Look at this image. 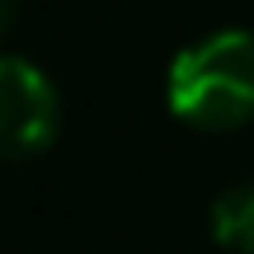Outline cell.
Here are the masks:
<instances>
[{"label":"cell","mask_w":254,"mask_h":254,"mask_svg":"<svg viewBox=\"0 0 254 254\" xmlns=\"http://www.w3.org/2000/svg\"><path fill=\"white\" fill-rule=\"evenodd\" d=\"M170 104L198 127L254 118V28H217L170 62Z\"/></svg>","instance_id":"1"},{"label":"cell","mask_w":254,"mask_h":254,"mask_svg":"<svg viewBox=\"0 0 254 254\" xmlns=\"http://www.w3.org/2000/svg\"><path fill=\"white\" fill-rule=\"evenodd\" d=\"M62 99L52 75L19 52H0V160L43 151L57 136Z\"/></svg>","instance_id":"2"},{"label":"cell","mask_w":254,"mask_h":254,"mask_svg":"<svg viewBox=\"0 0 254 254\" xmlns=\"http://www.w3.org/2000/svg\"><path fill=\"white\" fill-rule=\"evenodd\" d=\"M212 231L221 245L254 254V179L245 184H226L212 198Z\"/></svg>","instance_id":"3"},{"label":"cell","mask_w":254,"mask_h":254,"mask_svg":"<svg viewBox=\"0 0 254 254\" xmlns=\"http://www.w3.org/2000/svg\"><path fill=\"white\" fill-rule=\"evenodd\" d=\"M14 5H19V0H0V33H5L9 19H14Z\"/></svg>","instance_id":"4"}]
</instances>
